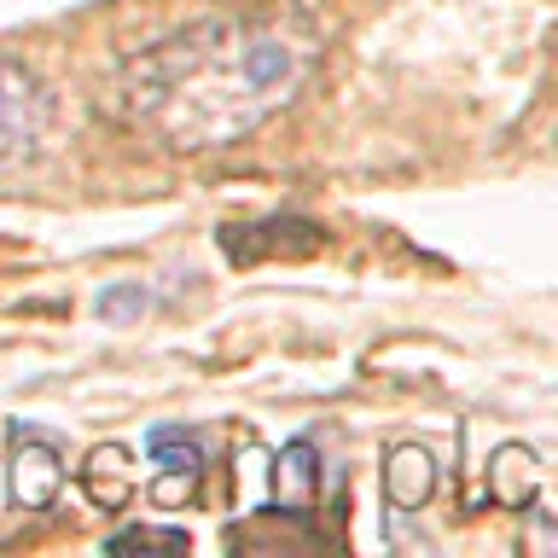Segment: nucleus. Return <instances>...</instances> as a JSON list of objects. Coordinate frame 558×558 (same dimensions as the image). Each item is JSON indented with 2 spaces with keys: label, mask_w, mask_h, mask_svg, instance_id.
I'll list each match as a JSON object with an SVG mask.
<instances>
[{
  "label": "nucleus",
  "mask_w": 558,
  "mask_h": 558,
  "mask_svg": "<svg viewBox=\"0 0 558 558\" xmlns=\"http://www.w3.org/2000/svg\"><path fill=\"white\" fill-rule=\"evenodd\" d=\"M314 41L279 12H221L134 52L111 87L129 129L169 151L239 146L303 87Z\"/></svg>",
  "instance_id": "obj_1"
},
{
  "label": "nucleus",
  "mask_w": 558,
  "mask_h": 558,
  "mask_svg": "<svg viewBox=\"0 0 558 558\" xmlns=\"http://www.w3.org/2000/svg\"><path fill=\"white\" fill-rule=\"evenodd\" d=\"M47 129H52V94L17 59H0V169L29 163L47 146Z\"/></svg>",
  "instance_id": "obj_2"
},
{
  "label": "nucleus",
  "mask_w": 558,
  "mask_h": 558,
  "mask_svg": "<svg viewBox=\"0 0 558 558\" xmlns=\"http://www.w3.org/2000/svg\"><path fill=\"white\" fill-rule=\"evenodd\" d=\"M221 251L227 262H262V256H314V251H326V233L314 221H251V227H221Z\"/></svg>",
  "instance_id": "obj_3"
},
{
  "label": "nucleus",
  "mask_w": 558,
  "mask_h": 558,
  "mask_svg": "<svg viewBox=\"0 0 558 558\" xmlns=\"http://www.w3.org/2000/svg\"><path fill=\"white\" fill-rule=\"evenodd\" d=\"M7 483H12V500L24 506V512H47V506L59 500V488H64L59 448H52V442H35V436L17 425V448H12Z\"/></svg>",
  "instance_id": "obj_4"
},
{
  "label": "nucleus",
  "mask_w": 558,
  "mask_h": 558,
  "mask_svg": "<svg viewBox=\"0 0 558 558\" xmlns=\"http://www.w3.org/2000/svg\"><path fill=\"white\" fill-rule=\"evenodd\" d=\"M82 488H87V500H94L99 512H122V506L134 500V488H140V471L129 460V448H122V442H99L82 460Z\"/></svg>",
  "instance_id": "obj_5"
},
{
  "label": "nucleus",
  "mask_w": 558,
  "mask_h": 558,
  "mask_svg": "<svg viewBox=\"0 0 558 558\" xmlns=\"http://www.w3.org/2000/svg\"><path fill=\"white\" fill-rule=\"evenodd\" d=\"M430 488H436V460H430V448L396 442L390 453H384V500H390L396 512H418V506L430 500Z\"/></svg>",
  "instance_id": "obj_6"
},
{
  "label": "nucleus",
  "mask_w": 558,
  "mask_h": 558,
  "mask_svg": "<svg viewBox=\"0 0 558 558\" xmlns=\"http://www.w3.org/2000/svg\"><path fill=\"white\" fill-rule=\"evenodd\" d=\"M541 460H535V448H523V442H506L495 460H488V500L506 506V512H523V506H535L541 500Z\"/></svg>",
  "instance_id": "obj_7"
},
{
  "label": "nucleus",
  "mask_w": 558,
  "mask_h": 558,
  "mask_svg": "<svg viewBox=\"0 0 558 558\" xmlns=\"http://www.w3.org/2000/svg\"><path fill=\"white\" fill-rule=\"evenodd\" d=\"M314 483H320V471H314V442H291V448L274 460V495H279V506L308 512Z\"/></svg>",
  "instance_id": "obj_8"
},
{
  "label": "nucleus",
  "mask_w": 558,
  "mask_h": 558,
  "mask_svg": "<svg viewBox=\"0 0 558 558\" xmlns=\"http://www.w3.org/2000/svg\"><path fill=\"white\" fill-rule=\"evenodd\" d=\"M146 448H151V460L163 465V477H186V483L204 477V442H198V436H186L181 425H157L146 436Z\"/></svg>",
  "instance_id": "obj_9"
},
{
  "label": "nucleus",
  "mask_w": 558,
  "mask_h": 558,
  "mask_svg": "<svg viewBox=\"0 0 558 558\" xmlns=\"http://www.w3.org/2000/svg\"><path fill=\"white\" fill-rule=\"evenodd\" d=\"M146 308H151V296H146V286H140V279H117V286H105V291L94 296V314H99L105 326H134Z\"/></svg>",
  "instance_id": "obj_10"
},
{
  "label": "nucleus",
  "mask_w": 558,
  "mask_h": 558,
  "mask_svg": "<svg viewBox=\"0 0 558 558\" xmlns=\"http://www.w3.org/2000/svg\"><path fill=\"white\" fill-rule=\"evenodd\" d=\"M111 553H134V547H151V553H186L192 541H186V530H122V535H111L105 541Z\"/></svg>",
  "instance_id": "obj_11"
}]
</instances>
